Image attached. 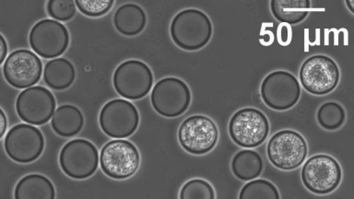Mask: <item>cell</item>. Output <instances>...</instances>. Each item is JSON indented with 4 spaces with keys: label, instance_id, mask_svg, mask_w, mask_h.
Returning a JSON list of instances; mask_svg holds the SVG:
<instances>
[{
    "label": "cell",
    "instance_id": "15",
    "mask_svg": "<svg viewBox=\"0 0 354 199\" xmlns=\"http://www.w3.org/2000/svg\"><path fill=\"white\" fill-rule=\"evenodd\" d=\"M57 102L48 88L35 86L19 94L16 111L22 121L32 126L46 124L54 115Z\"/></svg>",
    "mask_w": 354,
    "mask_h": 199
},
{
    "label": "cell",
    "instance_id": "27",
    "mask_svg": "<svg viewBox=\"0 0 354 199\" xmlns=\"http://www.w3.org/2000/svg\"><path fill=\"white\" fill-rule=\"evenodd\" d=\"M80 12L88 17H101L113 8V0H76Z\"/></svg>",
    "mask_w": 354,
    "mask_h": 199
},
{
    "label": "cell",
    "instance_id": "21",
    "mask_svg": "<svg viewBox=\"0 0 354 199\" xmlns=\"http://www.w3.org/2000/svg\"><path fill=\"white\" fill-rule=\"evenodd\" d=\"M271 12L282 23L295 25L306 18L311 8L309 0H271Z\"/></svg>",
    "mask_w": 354,
    "mask_h": 199
},
{
    "label": "cell",
    "instance_id": "29",
    "mask_svg": "<svg viewBox=\"0 0 354 199\" xmlns=\"http://www.w3.org/2000/svg\"><path fill=\"white\" fill-rule=\"evenodd\" d=\"M0 39H1V41H0V43H1V57H0V64H4L6 59H7V55H8V44L7 41H6V39L3 35H0Z\"/></svg>",
    "mask_w": 354,
    "mask_h": 199
},
{
    "label": "cell",
    "instance_id": "26",
    "mask_svg": "<svg viewBox=\"0 0 354 199\" xmlns=\"http://www.w3.org/2000/svg\"><path fill=\"white\" fill-rule=\"evenodd\" d=\"M47 12L57 21H68L76 14V3L73 0H50Z\"/></svg>",
    "mask_w": 354,
    "mask_h": 199
},
{
    "label": "cell",
    "instance_id": "20",
    "mask_svg": "<svg viewBox=\"0 0 354 199\" xmlns=\"http://www.w3.org/2000/svg\"><path fill=\"white\" fill-rule=\"evenodd\" d=\"M76 70L71 61L65 58H55L46 63L44 70V80L48 87L55 91H63L73 84Z\"/></svg>",
    "mask_w": 354,
    "mask_h": 199
},
{
    "label": "cell",
    "instance_id": "22",
    "mask_svg": "<svg viewBox=\"0 0 354 199\" xmlns=\"http://www.w3.org/2000/svg\"><path fill=\"white\" fill-rule=\"evenodd\" d=\"M263 166L261 156L252 149L237 152L232 160V173L241 181L257 179L262 173Z\"/></svg>",
    "mask_w": 354,
    "mask_h": 199
},
{
    "label": "cell",
    "instance_id": "6",
    "mask_svg": "<svg viewBox=\"0 0 354 199\" xmlns=\"http://www.w3.org/2000/svg\"><path fill=\"white\" fill-rule=\"evenodd\" d=\"M140 155L138 149L129 141L111 140L105 144L100 154L102 171L110 178H129L138 171Z\"/></svg>",
    "mask_w": 354,
    "mask_h": 199
},
{
    "label": "cell",
    "instance_id": "31",
    "mask_svg": "<svg viewBox=\"0 0 354 199\" xmlns=\"http://www.w3.org/2000/svg\"><path fill=\"white\" fill-rule=\"evenodd\" d=\"M353 3V0H348V1H346V5H347V7L350 8V11L353 14L354 13Z\"/></svg>",
    "mask_w": 354,
    "mask_h": 199
},
{
    "label": "cell",
    "instance_id": "11",
    "mask_svg": "<svg viewBox=\"0 0 354 199\" xmlns=\"http://www.w3.org/2000/svg\"><path fill=\"white\" fill-rule=\"evenodd\" d=\"M260 95L264 104L271 109L286 111L297 104L301 87L292 73L277 70L268 74L263 80Z\"/></svg>",
    "mask_w": 354,
    "mask_h": 199
},
{
    "label": "cell",
    "instance_id": "13",
    "mask_svg": "<svg viewBox=\"0 0 354 199\" xmlns=\"http://www.w3.org/2000/svg\"><path fill=\"white\" fill-rule=\"evenodd\" d=\"M218 138L217 126L205 115L190 116L179 127L180 145L191 154L203 155L212 151Z\"/></svg>",
    "mask_w": 354,
    "mask_h": 199
},
{
    "label": "cell",
    "instance_id": "30",
    "mask_svg": "<svg viewBox=\"0 0 354 199\" xmlns=\"http://www.w3.org/2000/svg\"><path fill=\"white\" fill-rule=\"evenodd\" d=\"M0 113H1V133H0V138H3L4 137L6 130L8 129V120L7 117H6L4 110L1 109Z\"/></svg>",
    "mask_w": 354,
    "mask_h": 199
},
{
    "label": "cell",
    "instance_id": "5",
    "mask_svg": "<svg viewBox=\"0 0 354 199\" xmlns=\"http://www.w3.org/2000/svg\"><path fill=\"white\" fill-rule=\"evenodd\" d=\"M299 76L304 90L314 95H326L337 88L340 73L332 58L317 55L304 61Z\"/></svg>",
    "mask_w": 354,
    "mask_h": 199
},
{
    "label": "cell",
    "instance_id": "8",
    "mask_svg": "<svg viewBox=\"0 0 354 199\" xmlns=\"http://www.w3.org/2000/svg\"><path fill=\"white\" fill-rule=\"evenodd\" d=\"M99 152L88 140L77 138L69 141L61 149L59 164L71 178L87 179L98 169Z\"/></svg>",
    "mask_w": 354,
    "mask_h": 199
},
{
    "label": "cell",
    "instance_id": "4",
    "mask_svg": "<svg viewBox=\"0 0 354 199\" xmlns=\"http://www.w3.org/2000/svg\"><path fill=\"white\" fill-rule=\"evenodd\" d=\"M342 168L334 158L318 154L310 158L301 169V181L310 192L328 195L336 190L342 182Z\"/></svg>",
    "mask_w": 354,
    "mask_h": 199
},
{
    "label": "cell",
    "instance_id": "23",
    "mask_svg": "<svg viewBox=\"0 0 354 199\" xmlns=\"http://www.w3.org/2000/svg\"><path fill=\"white\" fill-rule=\"evenodd\" d=\"M318 124L324 129L333 131L340 129L346 120L344 109L335 102H326L321 105L317 115Z\"/></svg>",
    "mask_w": 354,
    "mask_h": 199
},
{
    "label": "cell",
    "instance_id": "25",
    "mask_svg": "<svg viewBox=\"0 0 354 199\" xmlns=\"http://www.w3.org/2000/svg\"><path fill=\"white\" fill-rule=\"evenodd\" d=\"M181 199H214L215 192L212 184L205 180L193 179L185 182L180 191Z\"/></svg>",
    "mask_w": 354,
    "mask_h": 199
},
{
    "label": "cell",
    "instance_id": "10",
    "mask_svg": "<svg viewBox=\"0 0 354 199\" xmlns=\"http://www.w3.org/2000/svg\"><path fill=\"white\" fill-rule=\"evenodd\" d=\"M99 123L108 137L122 140L130 137L138 129L140 113L132 102L115 99L102 108Z\"/></svg>",
    "mask_w": 354,
    "mask_h": 199
},
{
    "label": "cell",
    "instance_id": "18",
    "mask_svg": "<svg viewBox=\"0 0 354 199\" xmlns=\"http://www.w3.org/2000/svg\"><path fill=\"white\" fill-rule=\"evenodd\" d=\"M16 199H54L55 191L52 182L41 174L32 173L19 180L14 191Z\"/></svg>",
    "mask_w": 354,
    "mask_h": 199
},
{
    "label": "cell",
    "instance_id": "2",
    "mask_svg": "<svg viewBox=\"0 0 354 199\" xmlns=\"http://www.w3.org/2000/svg\"><path fill=\"white\" fill-rule=\"evenodd\" d=\"M270 133L267 116L256 108L248 107L237 111L229 123L232 140L245 149L257 148L265 142Z\"/></svg>",
    "mask_w": 354,
    "mask_h": 199
},
{
    "label": "cell",
    "instance_id": "28",
    "mask_svg": "<svg viewBox=\"0 0 354 199\" xmlns=\"http://www.w3.org/2000/svg\"><path fill=\"white\" fill-rule=\"evenodd\" d=\"M277 37H278L279 44L282 46H289L292 40V29L290 25L282 24L279 26L277 30Z\"/></svg>",
    "mask_w": 354,
    "mask_h": 199
},
{
    "label": "cell",
    "instance_id": "7",
    "mask_svg": "<svg viewBox=\"0 0 354 199\" xmlns=\"http://www.w3.org/2000/svg\"><path fill=\"white\" fill-rule=\"evenodd\" d=\"M152 107L159 115L173 118L187 112L191 102V91L187 83L174 77H165L152 88Z\"/></svg>",
    "mask_w": 354,
    "mask_h": 199
},
{
    "label": "cell",
    "instance_id": "12",
    "mask_svg": "<svg viewBox=\"0 0 354 199\" xmlns=\"http://www.w3.org/2000/svg\"><path fill=\"white\" fill-rule=\"evenodd\" d=\"M4 148L6 153L14 162H35L41 156L44 149L43 133L32 124H17L7 133L4 140Z\"/></svg>",
    "mask_w": 354,
    "mask_h": 199
},
{
    "label": "cell",
    "instance_id": "16",
    "mask_svg": "<svg viewBox=\"0 0 354 199\" xmlns=\"http://www.w3.org/2000/svg\"><path fill=\"white\" fill-rule=\"evenodd\" d=\"M2 70L8 84L17 88H28L41 79L43 64L35 53L19 49L8 55Z\"/></svg>",
    "mask_w": 354,
    "mask_h": 199
},
{
    "label": "cell",
    "instance_id": "1",
    "mask_svg": "<svg viewBox=\"0 0 354 199\" xmlns=\"http://www.w3.org/2000/svg\"><path fill=\"white\" fill-rule=\"evenodd\" d=\"M212 32L209 17L194 8L180 11L171 21L170 27L174 43L187 51L203 48L212 39Z\"/></svg>",
    "mask_w": 354,
    "mask_h": 199
},
{
    "label": "cell",
    "instance_id": "14",
    "mask_svg": "<svg viewBox=\"0 0 354 199\" xmlns=\"http://www.w3.org/2000/svg\"><path fill=\"white\" fill-rule=\"evenodd\" d=\"M29 43L40 57L50 59L63 55L69 46V33L65 25L51 19L38 21L30 30Z\"/></svg>",
    "mask_w": 354,
    "mask_h": 199
},
{
    "label": "cell",
    "instance_id": "17",
    "mask_svg": "<svg viewBox=\"0 0 354 199\" xmlns=\"http://www.w3.org/2000/svg\"><path fill=\"white\" fill-rule=\"evenodd\" d=\"M113 24L121 35H140L147 24L145 11L140 6L131 3L121 6L113 16Z\"/></svg>",
    "mask_w": 354,
    "mask_h": 199
},
{
    "label": "cell",
    "instance_id": "3",
    "mask_svg": "<svg viewBox=\"0 0 354 199\" xmlns=\"http://www.w3.org/2000/svg\"><path fill=\"white\" fill-rule=\"evenodd\" d=\"M307 144L303 135L293 130H281L268 141L267 153L271 164L283 171L300 167L307 156Z\"/></svg>",
    "mask_w": 354,
    "mask_h": 199
},
{
    "label": "cell",
    "instance_id": "9",
    "mask_svg": "<svg viewBox=\"0 0 354 199\" xmlns=\"http://www.w3.org/2000/svg\"><path fill=\"white\" fill-rule=\"evenodd\" d=\"M113 83L116 93L123 98L140 100L151 91L153 74L142 61L127 60L115 69Z\"/></svg>",
    "mask_w": 354,
    "mask_h": 199
},
{
    "label": "cell",
    "instance_id": "24",
    "mask_svg": "<svg viewBox=\"0 0 354 199\" xmlns=\"http://www.w3.org/2000/svg\"><path fill=\"white\" fill-rule=\"evenodd\" d=\"M240 199H279L275 185L264 179H254L243 185Z\"/></svg>",
    "mask_w": 354,
    "mask_h": 199
},
{
    "label": "cell",
    "instance_id": "19",
    "mask_svg": "<svg viewBox=\"0 0 354 199\" xmlns=\"http://www.w3.org/2000/svg\"><path fill=\"white\" fill-rule=\"evenodd\" d=\"M84 118L79 108L74 105H62L53 115L51 126L55 133L63 138H71L82 131Z\"/></svg>",
    "mask_w": 354,
    "mask_h": 199
}]
</instances>
